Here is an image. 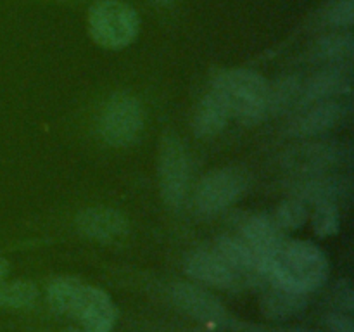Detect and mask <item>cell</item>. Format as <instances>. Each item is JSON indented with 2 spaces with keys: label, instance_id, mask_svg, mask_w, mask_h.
<instances>
[{
  "label": "cell",
  "instance_id": "cell-11",
  "mask_svg": "<svg viewBox=\"0 0 354 332\" xmlns=\"http://www.w3.org/2000/svg\"><path fill=\"white\" fill-rule=\"evenodd\" d=\"M183 270L197 282L220 289H237L244 284V279L227 261H223L214 251L207 249H197L187 255Z\"/></svg>",
  "mask_w": 354,
  "mask_h": 332
},
{
  "label": "cell",
  "instance_id": "cell-30",
  "mask_svg": "<svg viewBox=\"0 0 354 332\" xmlns=\"http://www.w3.org/2000/svg\"><path fill=\"white\" fill-rule=\"evenodd\" d=\"M178 332H211V331H204V329H190V331H178Z\"/></svg>",
  "mask_w": 354,
  "mask_h": 332
},
{
  "label": "cell",
  "instance_id": "cell-6",
  "mask_svg": "<svg viewBox=\"0 0 354 332\" xmlns=\"http://www.w3.org/2000/svg\"><path fill=\"white\" fill-rule=\"evenodd\" d=\"M251 176L244 168L225 166L207 173L196 190V210L201 214H216L227 210L230 204L249 189Z\"/></svg>",
  "mask_w": 354,
  "mask_h": 332
},
{
  "label": "cell",
  "instance_id": "cell-16",
  "mask_svg": "<svg viewBox=\"0 0 354 332\" xmlns=\"http://www.w3.org/2000/svg\"><path fill=\"white\" fill-rule=\"evenodd\" d=\"M230 116L232 111L225 97L214 89H211V92H207L203 97L196 113H194V133L199 138L214 137L227 127Z\"/></svg>",
  "mask_w": 354,
  "mask_h": 332
},
{
  "label": "cell",
  "instance_id": "cell-13",
  "mask_svg": "<svg viewBox=\"0 0 354 332\" xmlns=\"http://www.w3.org/2000/svg\"><path fill=\"white\" fill-rule=\"evenodd\" d=\"M349 90H351V66H328L327 69H322L304 85H301L299 104L306 106L317 100L348 95Z\"/></svg>",
  "mask_w": 354,
  "mask_h": 332
},
{
  "label": "cell",
  "instance_id": "cell-24",
  "mask_svg": "<svg viewBox=\"0 0 354 332\" xmlns=\"http://www.w3.org/2000/svg\"><path fill=\"white\" fill-rule=\"evenodd\" d=\"M325 21L335 28H351L354 21V0H334L327 7Z\"/></svg>",
  "mask_w": 354,
  "mask_h": 332
},
{
  "label": "cell",
  "instance_id": "cell-14",
  "mask_svg": "<svg viewBox=\"0 0 354 332\" xmlns=\"http://www.w3.org/2000/svg\"><path fill=\"white\" fill-rule=\"evenodd\" d=\"M242 241L263 259V265L279 251L287 241L283 230L275 223L272 216L254 214L242 225Z\"/></svg>",
  "mask_w": 354,
  "mask_h": 332
},
{
  "label": "cell",
  "instance_id": "cell-21",
  "mask_svg": "<svg viewBox=\"0 0 354 332\" xmlns=\"http://www.w3.org/2000/svg\"><path fill=\"white\" fill-rule=\"evenodd\" d=\"M38 287L31 280H12L0 284V308L21 310L37 301Z\"/></svg>",
  "mask_w": 354,
  "mask_h": 332
},
{
  "label": "cell",
  "instance_id": "cell-25",
  "mask_svg": "<svg viewBox=\"0 0 354 332\" xmlns=\"http://www.w3.org/2000/svg\"><path fill=\"white\" fill-rule=\"evenodd\" d=\"M330 303L335 311L351 315L354 310V287L349 279L339 280L330 293Z\"/></svg>",
  "mask_w": 354,
  "mask_h": 332
},
{
  "label": "cell",
  "instance_id": "cell-10",
  "mask_svg": "<svg viewBox=\"0 0 354 332\" xmlns=\"http://www.w3.org/2000/svg\"><path fill=\"white\" fill-rule=\"evenodd\" d=\"M71 317L76 318L86 332H111L116 324L118 311L106 290L85 284Z\"/></svg>",
  "mask_w": 354,
  "mask_h": 332
},
{
  "label": "cell",
  "instance_id": "cell-22",
  "mask_svg": "<svg viewBox=\"0 0 354 332\" xmlns=\"http://www.w3.org/2000/svg\"><path fill=\"white\" fill-rule=\"evenodd\" d=\"M341 228V213L334 201H320L315 203L313 210V230L318 237H330Z\"/></svg>",
  "mask_w": 354,
  "mask_h": 332
},
{
  "label": "cell",
  "instance_id": "cell-31",
  "mask_svg": "<svg viewBox=\"0 0 354 332\" xmlns=\"http://www.w3.org/2000/svg\"><path fill=\"white\" fill-rule=\"evenodd\" d=\"M66 332H86V331H83V329H68Z\"/></svg>",
  "mask_w": 354,
  "mask_h": 332
},
{
  "label": "cell",
  "instance_id": "cell-17",
  "mask_svg": "<svg viewBox=\"0 0 354 332\" xmlns=\"http://www.w3.org/2000/svg\"><path fill=\"white\" fill-rule=\"evenodd\" d=\"M306 306V294L296 293V290H290L279 286H273V289L263 294L261 304H259L261 313L266 318L275 322L292 320V318L303 315Z\"/></svg>",
  "mask_w": 354,
  "mask_h": 332
},
{
  "label": "cell",
  "instance_id": "cell-2",
  "mask_svg": "<svg viewBox=\"0 0 354 332\" xmlns=\"http://www.w3.org/2000/svg\"><path fill=\"white\" fill-rule=\"evenodd\" d=\"M213 89L225 97L232 114L244 121H259L270 116L272 83L251 69H228L214 78Z\"/></svg>",
  "mask_w": 354,
  "mask_h": 332
},
{
  "label": "cell",
  "instance_id": "cell-15",
  "mask_svg": "<svg viewBox=\"0 0 354 332\" xmlns=\"http://www.w3.org/2000/svg\"><path fill=\"white\" fill-rule=\"evenodd\" d=\"M214 252L244 280H254L258 279V275L265 277L263 259L241 237L221 235L214 242Z\"/></svg>",
  "mask_w": 354,
  "mask_h": 332
},
{
  "label": "cell",
  "instance_id": "cell-3",
  "mask_svg": "<svg viewBox=\"0 0 354 332\" xmlns=\"http://www.w3.org/2000/svg\"><path fill=\"white\" fill-rule=\"evenodd\" d=\"M88 30L93 40L106 48H124L140 31L137 10L120 0H100L88 10Z\"/></svg>",
  "mask_w": 354,
  "mask_h": 332
},
{
  "label": "cell",
  "instance_id": "cell-27",
  "mask_svg": "<svg viewBox=\"0 0 354 332\" xmlns=\"http://www.w3.org/2000/svg\"><path fill=\"white\" fill-rule=\"evenodd\" d=\"M227 327H234L241 332H320L299 327H265V325L256 324H242V322H232V318L227 324Z\"/></svg>",
  "mask_w": 354,
  "mask_h": 332
},
{
  "label": "cell",
  "instance_id": "cell-4",
  "mask_svg": "<svg viewBox=\"0 0 354 332\" xmlns=\"http://www.w3.org/2000/svg\"><path fill=\"white\" fill-rule=\"evenodd\" d=\"M144 130V107L127 92L114 93L99 118V133L113 147H128L140 138Z\"/></svg>",
  "mask_w": 354,
  "mask_h": 332
},
{
  "label": "cell",
  "instance_id": "cell-28",
  "mask_svg": "<svg viewBox=\"0 0 354 332\" xmlns=\"http://www.w3.org/2000/svg\"><path fill=\"white\" fill-rule=\"evenodd\" d=\"M9 273V263L3 258H0V284L6 282V277Z\"/></svg>",
  "mask_w": 354,
  "mask_h": 332
},
{
  "label": "cell",
  "instance_id": "cell-20",
  "mask_svg": "<svg viewBox=\"0 0 354 332\" xmlns=\"http://www.w3.org/2000/svg\"><path fill=\"white\" fill-rule=\"evenodd\" d=\"M85 282L73 275H62L52 280L47 287L48 306L59 315H69L71 317L75 304L78 301Z\"/></svg>",
  "mask_w": 354,
  "mask_h": 332
},
{
  "label": "cell",
  "instance_id": "cell-12",
  "mask_svg": "<svg viewBox=\"0 0 354 332\" xmlns=\"http://www.w3.org/2000/svg\"><path fill=\"white\" fill-rule=\"evenodd\" d=\"M76 227L85 237L99 242H114L130 230L128 220L114 208H86L76 216Z\"/></svg>",
  "mask_w": 354,
  "mask_h": 332
},
{
  "label": "cell",
  "instance_id": "cell-18",
  "mask_svg": "<svg viewBox=\"0 0 354 332\" xmlns=\"http://www.w3.org/2000/svg\"><path fill=\"white\" fill-rule=\"evenodd\" d=\"M349 192V182L342 176H332L327 173L310 175L299 183L296 197L303 203H320V201H334Z\"/></svg>",
  "mask_w": 354,
  "mask_h": 332
},
{
  "label": "cell",
  "instance_id": "cell-7",
  "mask_svg": "<svg viewBox=\"0 0 354 332\" xmlns=\"http://www.w3.org/2000/svg\"><path fill=\"white\" fill-rule=\"evenodd\" d=\"M349 154H351V151L342 142H308V144L290 149L283 156V165H286V168L299 173L301 176L320 175V173H327V169L348 161Z\"/></svg>",
  "mask_w": 354,
  "mask_h": 332
},
{
  "label": "cell",
  "instance_id": "cell-26",
  "mask_svg": "<svg viewBox=\"0 0 354 332\" xmlns=\"http://www.w3.org/2000/svg\"><path fill=\"white\" fill-rule=\"evenodd\" d=\"M325 325L330 332H354V322L351 315L342 311H330L325 315Z\"/></svg>",
  "mask_w": 354,
  "mask_h": 332
},
{
  "label": "cell",
  "instance_id": "cell-5",
  "mask_svg": "<svg viewBox=\"0 0 354 332\" xmlns=\"http://www.w3.org/2000/svg\"><path fill=\"white\" fill-rule=\"evenodd\" d=\"M159 189L165 203L171 210H180L185 203L190 183L189 151L176 135H166L159 147Z\"/></svg>",
  "mask_w": 354,
  "mask_h": 332
},
{
  "label": "cell",
  "instance_id": "cell-1",
  "mask_svg": "<svg viewBox=\"0 0 354 332\" xmlns=\"http://www.w3.org/2000/svg\"><path fill=\"white\" fill-rule=\"evenodd\" d=\"M330 265L317 244L287 239L282 248L265 263V277L273 286L308 294L327 282Z\"/></svg>",
  "mask_w": 354,
  "mask_h": 332
},
{
  "label": "cell",
  "instance_id": "cell-19",
  "mask_svg": "<svg viewBox=\"0 0 354 332\" xmlns=\"http://www.w3.org/2000/svg\"><path fill=\"white\" fill-rule=\"evenodd\" d=\"M354 54V38L349 31L330 33L322 37L313 48L315 61L325 62L328 66L351 64Z\"/></svg>",
  "mask_w": 354,
  "mask_h": 332
},
{
  "label": "cell",
  "instance_id": "cell-29",
  "mask_svg": "<svg viewBox=\"0 0 354 332\" xmlns=\"http://www.w3.org/2000/svg\"><path fill=\"white\" fill-rule=\"evenodd\" d=\"M151 2L156 3V6H169L173 0H151Z\"/></svg>",
  "mask_w": 354,
  "mask_h": 332
},
{
  "label": "cell",
  "instance_id": "cell-9",
  "mask_svg": "<svg viewBox=\"0 0 354 332\" xmlns=\"http://www.w3.org/2000/svg\"><path fill=\"white\" fill-rule=\"evenodd\" d=\"M169 294L178 310L203 324L227 327L230 322V315L223 303L201 286L190 282H176L169 289Z\"/></svg>",
  "mask_w": 354,
  "mask_h": 332
},
{
  "label": "cell",
  "instance_id": "cell-23",
  "mask_svg": "<svg viewBox=\"0 0 354 332\" xmlns=\"http://www.w3.org/2000/svg\"><path fill=\"white\" fill-rule=\"evenodd\" d=\"M275 223L279 225L282 230H296V228L303 227L308 220V210L304 203L297 197L287 199L277 208L275 216H273Z\"/></svg>",
  "mask_w": 354,
  "mask_h": 332
},
{
  "label": "cell",
  "instance_id": "cell-8",
  "mask_svg": "<svg viewBox=\"0 0 354 332\" xmlns=\"http://www.w3.org/2000/svg\"><path fill=\"white\" fill-rule=\"evenodd\" d=\"M349 95V93H348ZM348 95L330 97L306 104V109L301 111L289 124V133L294 137H317L341 123L351 113V99Z\"/></svg>",
  "mask_w": 354,
  "mask_h": 332
}]
</instances>
